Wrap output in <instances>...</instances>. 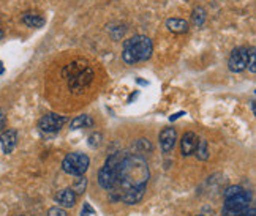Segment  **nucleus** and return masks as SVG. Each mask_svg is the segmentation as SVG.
Masks as SVG:
<instances>
[{"label":"nucleus","instance_id":"nucleus-1","mask_svg":"<svg viewBox=\"0 0 256 216\" xmlns=\"http://www.w3.org/2000/svg\"><path fill=\"white\" fill-rule=\"evenodd\" d=\"M149 177V166L141 155L124 152L116 168L114 186L111 191H108L110 198L126 205L138 204L144 198Z\"/></svg>","mask_w":256,"mask_h":216},{"label":"nucleus","instance_id":"nucleus-2","mask_svg":"<svg viewBox=\"0 0 256 216\" xmlns=\"http://www.w3.org/2000/svg\"><path fill=\"white\" fill-rule=\"evenodd\" d=\"M154 44L146 35H134L124 43L122 58L126 65H134L138 62H146L152 57Z\"/></svg>","mask_w":256,"mask_h":216},{"label":"nucleus","instance_id":"nucleus-3","mask_svg":"<svg viewBox=\"0 0 256 216\" xmlns=\"http://www.w3.org/2000/svg\"><path fill=\"white\" fill-rule=\"evenodd\" d=\"M252 198L250 193L242 190L240 193L231 196V198L224 199L223 205V216H240L252 207Z\"/></svg>","mask_w":256,"mask_h":216},{"label":"nucleus","instance_id":"nucleus-4","mask_svg":"<svg viewBox=\"0 0 256 216\" xmlns=\"http://www.w3.org/2000/svg\"><path fill=\"white\" fill-rule=\"evenodd\" d=\"M88 164H90V160H88V156L86 153L73 152L65 156V160L62 161V169H64V172L70 174V175L81 177L88 169Z\"/></svg>","mask_w":256,"mask_h":216},{"label":"nucleus","instance_id":"nucleus-5","mask_svg":"<svg viewBox=\"0 0 256 216\" xmlns=\"http://www.w3.org/2000/svg\"><path fill=\"white\" fill-rule=\"evenodd\" d=\"M124 152H117V153H112L110 158L106 160L104 166L100 169L98 172V183L103 190L106 191H111L112 186H114V179H116V168L117 164H119L120 158H122Z\"/></svg>","mask_w":256,"mask_h":216},{"label":"nucleus","instance_id":"nucleus-6","mask_svg":"<svg viewBox=\"0 0 256 216\" xmlns=\"http://www.w3.org/2000/svg\"><path fill=\"white\" fill-rule=\"evenodd\" d=\"M70 68L73 70V73L72 76H68V85H70L72 90H76V92L84 90V88L92 82L94 71L88 66H82L80 70H76L74 65H72Z\"/></svg>","mask_w":256,"mask_h":216},{"label":"nucleus","instance_id":"nucleus-7","mask_svg":"<svg viewBox=\"0 0 256 216\" xmlns=\"http://www.w3.org/2000/svg\"><path fill=\"white\" fill-rule=\"evenodd\" d=\"M248 65V49L245 47H236L230 55L228 66L232 73L244 71Z\"/></svg>","mask_w":256,"mask_h":216},{"label":"nucleus","instance_id":"nucleus-8","mask_svg":"<svg viewBox=\"0 0 256 216\" xmlns=\"http://www.w3.org/2000/svg\"><path fill=\"white\" fill-rule=\"evenodd\" d=\"M66 122H68L66 117H64V115L46 114L44 117H42L40 122H38V128H40L43 133H57Z\"/></svg>","mask_w":256,"mask_h":216},{"label":"nucleus","instance_id":"nucleus-9","mask_svg":"<svg viewBox=\"0 0 256 216\" xmlns=\"http://www.w3.org/2000/svg\"><path fill=\"white\" fill-rule=\"evenodd\" d=\"M76 201H78V194L72 188H65L56 194V202L58 204V207L72 209L74 207Z\"/></svg>","mask_w":256,"mask_h":216},{"label":"nucleus","instance_id":"nucleus-10","mask_svg":"<svg viewBox=\"0 0 256 216\" xmlns=\"http://www.w3.org/2000/svg\"><path fill=\"white\" fill-rule=\"evenodd\" d=\"M176 141H177V133L174 128H164L162 133H160V147L163 153H170L172 152L174 145H176Z\"/></svg>","mask_w":256,"mask_h":216},{"label":"nucleus","instance_id":"nucleus-11","mask_svg":"<svg viewBox=\"0 0 256 216\" xmlns=\"http://www.w3.org/2000/svg\"><path fill=\"white\" fill-rule=\"evenodd\" d=\"M18 142V133L16 130H6L0 134V145H2V150L5 155H10L16 147Z\"/></svg>","mask_w":256,"mask_h":216},{"label":"nucleus","instance_id":"nucleus-12","mask_svg":"<svg viewBox=\"0 0 256 216\" xmlns=\"http://www.w3.org/2000/svg\"><path fill=\"white\" fill-rule=\"evenodd\" d=\"M196 145H198V136L194 133L188 131L182 136V141H180V152L184 156H190L192 153H194L196 150Z\"/></svg>","mask_w":256,"mask_h":216},{"label":"nucleus","instance_id":"nucleus-13","mask_svg":"<svg viewBox=\"0 0 256 216\" xmlns=\"http://www.w3.org/2000/svg\"><path fill=\"white\" fill-rule=\"evenodd\" d=\"M166 27H168V30L172 33H185L188 30V22L180 17H171L166 21Z\"/></svg>","mask_w":256,"mask_h":216},{"label":"nucleus","instance_id":"nucleus-14","mask_svg":"<svg viewBox=\"0 0 256 216\" xmlns=\"http://www.w3.org/2000/svg\"><path fill=\"white\" fill-rule=\"evenodd\" d=\"M22 22L27 25V27H32V28H40L46 24L44 17L36 14V13H24L22 16Z\"/></svg>","mask_w":256,"mask_h":216},{"label":"nucleus","instance_id":"nucleus-15","mask_svg":"<svg viewBox=\"0 0 256 216\" xmlns=\"http://www.w3.org/2000/svg\"><path fill=\"white\" fill-rule=\"evenodd\" d=\"M72 130H81V128H92L94 126V119L90 115H80L72 120L70 123Z\"/></svg>","mask_w":256,"mask_h":216},{"label":"nucleus","instance_id":"nucleus-16","mask_svg":"<svg viewBox=\"0 0 256 216\" xmlns=\"http://www.w3.org/2000/svg\"><path fill=\"white\" fill-rule=\"evenodd\" d=\"M196 158L201 160V161H208L209 160V145H208V141L206 139H201L198 142V145H196Z\"/></svg>","mask_w":256,"mask_h":216},{"label":"nucleus","instance_id":"nucleus-17","mask_svg":"<svg viewBox=\"0 0 256 216\" xmlns=\"http://www.w3.org/2000/svg\"><path fill=\"white\" fill-rule=\"evenodd\" d=\"M192 17H193V24H194V25H198V27H201V25L204 24V19H206V11H204L202 8H194V11H193Z\"/></svg>","mask_w":256,"mask_h":216},{"label":"nucleus","instance_id":"nucleus-18","mask_svg":"<svg viewBox=\"0 0 256 216\" xmlns=\"http://www.w3.org/2000/svg\"><path fill=\"white\" fill-rule=\"evenodd\" d=\"M102 139H103L102 133H94V134L88 136L87 144H88V147H92V149H96V147L102 144Z\"/></svg>","mask_w":256,"mask_h":216},{"label":"nucleus","instance_id":"nucleus-19","mask_svg":"<svg viewBox=\"0 0 256 216\" xmlns=\"http://www.w3.org/2000/svg\"><path fill=\"white\" fill-rule=\"evenodd\" d=\"M86 186H87V179L86 177H80L78 179V182H76V185H74V188H72L76 194H82L84 191H86Z\"/></svg>","mask_w":256,"mask_h":216},{"label":"nucleus","instance_id":"nucleus-20","mask_svg":"<svg viewBox=\"0 0 256 216\" xmlns=\"http://www.w3.org/2000/svg\"><path fill=\"white\" fill-rule=\"evenodd\" d=\"M136 147L140 149V152H147V150H152V145L149 142V139H140L136 142Z\"/></svg>","mask_w":256,"mask_h":216},{"label":"nucleus","instance_id":"nucleus-21","mask_svg":"<svg viewBox=\"0 0 256 216\" xmlns=\"http://www.w3.org/2000/svg\"><path fill=\"white\" fill-rule=\"evenodd\" d=\"M248 70L252 71V73H254L256 71V54H254V49H252V51L248 52Z\"/></svg>","mask_w":256,"mask_h":216},{"label":"nucleus","instance_id":"nucleus-22","mask_svg":"<svg viewBox=\"0 0 256 216\" xmlns=\"http://www.w3.org/2000/svg\"><path fill=\"white\" fill-rule=\"evenodd\" d=\"M242 190H244L242 186H230V188L224 191V199H226V198H231V196L238 194V193H240Z\"/></svg>","mask_w":256,"mask_h":216},{"label":"nucleus","instance_id":"nucleus-23","mask_svg":"<svg viewBox=\"0 0 256 216\" xmlns=\"http://www.w3.org/2000/svg\"><path fill=\"white\" fill-rule=\"evenodd\" d=\"M48 216H68V215L62 207H52L48 212Z\"/></svg>","mask_w":256,"mask_h":216},{"label":"nucleus","instance_id":"nucleus-24","mask_svg":"<svg viewBox=\"0 0 256 216\" xmlns=\"http://www.w3.org/2000/svg\"><path fill=\"white\" fill-rule=\"evenodd\" d=\"M95 213V210L92 209V205L90 204H84V207H82V212H81V216H90V215H94Z\"/></svg>","mask_w":256,"mask_h":216},{"label":"nucleus","instance_id":"nucleus-25","mask_svg":"<svg viewBox=\"0 0 256 216\" xmlns=\"http://www.w3.org/2000/svg\"><path fill=\"white\" fill-rule=\"evenodd\" d=\"M5 125H6V117L4 112H0V131L5 128Z\"/></svg>","mask_w":256,"mask_h":216},{"label":"nucleus","instance_id":"nucleus-26","mask_svg":"<svg viewBox=\"0 0 256 216\" xmlns=\"http://www.w3.org/2000/svg\"><path fill=\"white\" fill-rule=\"evenodd\" d=\"M182 115H185V114H184V112H177V114H174V115H171V117H170V120H171V122H174V120L179 119V117H182Z\"/></svg>","mask_w":256,"mask_h":216},{"label":"nucleus","instance_id":"nucleus-27","mask_svg":"<svg viewBox=\"0 0 256 216\" xmlns=\"http://www.w3.org/2000/svg\"><path fill=\"white\" fill-rule=\"evenodd\" d=\"M5 73V66H4V63L0 62V74H4Z\"/></svg>","mask_w":256,"mask_h":216},{"label":"nucleus","instance_id":"nucleus-28","mask_svg":"<svg viewBox=\"0 0 256 216\" xmlns=\"http://www.w3.org/2000/svg\"><path fill=\"white\" fill-rule=\"evenodd\" d=\"M138 84H141V85H147V82H146V81H141V79L138 81Z\"/></svg>","mask_w":256,"mask_h":216},{"label":"nucleus","instance_id":"nucleus-29","mask_svg":"<svg viewBox=\"0 0 256 216\" xmlns=\"http://www.w3.org/2000/svg\"><path fill=\"white\" fill-rule=\"evenodd\" d=\"M4 38V30H0V40Z\"/></svg>","mask_w":256,"mask_h":216},{"label":"nucleus","instance_id":"nucleus-30","mask_svg":"<svg viewBox=\"0 0 256 216\" xmlns=\"http://www.w3.org/2000/svg\"><path fill=\"white\" fill-rule=\"evenodd\" d=\"M200 216H202V215H200Z\"/></svg>","mask_w":256,"mask_h":216}]
</instances>
